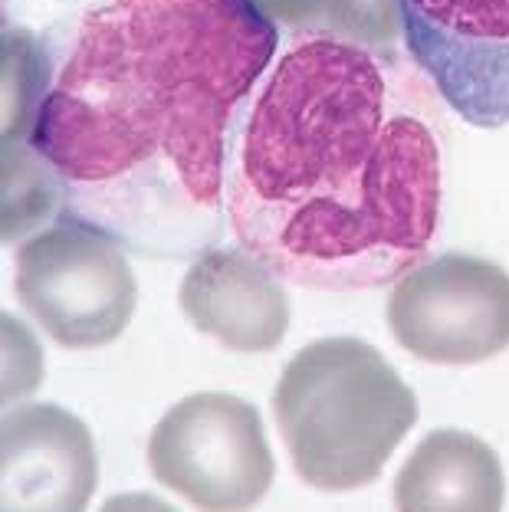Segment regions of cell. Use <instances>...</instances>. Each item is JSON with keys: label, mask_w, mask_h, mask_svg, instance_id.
Segmentation results:
<instances>
[{"label": "cell", "mask_w": 509, "mask_h": 512, "mask_svg": "<svg viewBox=\"0 0 509 512\" xmlns=\"http://www.w3.org/2000/svg\"><path fill=\"white\" fill-rule=\"evenodd\" d=\"M276 43L253 0L86 7L30 132L63 214L152 260L217 247L230 135Z\"/></svg>", "instance_id": "6da1fadb"}, {"label": "cell", "mask_w": 509, "mask_h": 512, "mask_svg": "<svg viewBox=\"0 0 509 512\" xmlns=\"http://www.w3.org/2000/svg\"><path fill=\"white\" fill-rule=\"evenodd\" d=\"M441 142L365 43L306 33L237 115L227 220L286 283L381 289L424 260L441 220Z\"/></svg>", "instance_id": "7a4b0ae2"}, {"label": "cell", "mask_w": 509, "mask_h": 512, "mask_svg": "<svg viewBox=\"0 0 509 512\" xmlns=\"http://www.w3.org/2000/svg\"><path fill=\"white\" fill-rule=\"evenodd\" d=\"M273 417L299 480L352 493L381 476L418 421V401L375 345L342 335L293 355L276 381Z\"/></svg>", "instance_id": "3957f363"}, {"label": "cell", "mask_w": 509, "mask_h": 512, "mask_svg": "<svg viewBox=\"0 0 509 512\" xmlns=\"http://www.w3.org/2000/svg\"><path fill=\"white\" fill-rule=\"evenodd\" d=\"M122 250V243L66 214L20 243L14 289L56 345L89 352L129 329L138 286Z\"/></svg>", "instance_id": "277c9868"}, {"label": "cell", "mask_w": 509, "mask_h": 512, "mask_svg": "<svg viewBox=\"0 0 509 512\" xmlns=\"http://www.w3.org/2000/svg\"><path fill=\"white\" fill-rule=\"evenodd\" d=\"M148 470L198 509H250L270 490L276 463L257 407L227 391H201L155 424Z\"/></svg>", "instance_id": "5b68a950"}, {"label": "cell", "mask_w": 509, "mask_h": 512, "mask_svg": "<svg viewBox=\"0 0 509 512\" xmlns=\"http://www.w3.org/2000/svg\"><path fill=\"white\" fill-rule=\"evenodd\" d=\"M388 329L431 365H477L509 348V273L483 256L444 253L398 276Z\"/></svg>", "instance_id": "8992f818"}, {"label": "cell", "mask_w": 509, "mask_h": 512, "mask_svg": "<svg viewBox=\"0 0 509 512\" xmlns=\"http://www.w3.org/2000/svg\"><path fill=\"white\" fill-rule=\"evenodd\" d=\"M411 60L454 115L509 125V0H391Z\"/></svg>", "instance_id": "52a82bcc"}, {"label": "cell", "mask_w": 509, "mask_h": 512, "mask_svg": "<svg viewBox=\"0 0 509 512\" xmlns=\"http://www.w3.org/2000/svg\"><path fill=\"white\" fill-rule=\"evenodd\" d=\"M4 509H83L99 483L89 427L60 404L7 407L0 434Z\"/></svg>", "instance_id": "ba28073f"}, {"label": "cell", "mask_w": 509, "mask_h": 512, "mask_svg": "<svg viewBox=\"0 0 509 512\" xmlns=\"http://www.w3.org/2000/svg\"><path fill=\"white\" fill-rule=\"evenodd\" d=\"M178 302L191 329L227 352H273L289 329V299L280 276L244 247H211L194 256Z\"/></svg>", "instance_id": "9c48e42d"}, {"label": "cell", "mask_w": 509, "mask_h": 512, "mask_svg": "<svg viewBox=\"0 0 509 512\" xmlns=\"http://www.w3.org/2000/svg\"><path fill=\"white\" fill-rule=\"evenodd\" d=\"M506 476L500 457L470 430H431L395 476L398 509H500Z\"/></svg>", "instance_id": "30bf717a"}, {"label": "cell", "mask_w": 509, "mask_h": 512, "mask_svg": "<svg viewBox=\"0 0 509 512\" xmlns=\"http://www.w3.org/2000/svg\"><path fill=\"white\" fill-rule=\"evenodd\" d=\"M273 23L332 33L365 46H381L395 37L398 17L391 0H253Z\"/></svg>", "instance_id": "8fae6325"}, {"label": "cell", "mask_w": 509, "mask_h": 512, "mask_svg": "<svg viewBox=\"0 0 509 512\" xmlns=\"http://www.w3.org/2000/svg\"><path fill=\"white\" fill-rule=\"evenodd\" d=\"M53 76V56L30 30L4 33V145L30 142Z\"/></svg>", "instance_id": "7c38bea8"}, {"label": "cell", "mask_w": 509, "mask_h": 512, "mask_svg": "<svg viewBox=\"0 0 509 512\" xmlns=\"http://www.w3.org/2000/svg\"><path fill=\"white\" fill-rule=\"evenodd\" d=\"M63 214V194L50 165L30 142L4 145V234L17 240Z\"/></svg>", "instance_id": "4fadbf2b"}, {"label": "cell", "mask_w": 509, "mask_h": 512, "mask_svg": "<svg viewBox=\"0 0 509 512\" xmlns=\"http://www.w3.org/2000/svg\"><path fill=\"white\" fill-rule=\"evenodd\" d=\"M4 342H7V355H4V401H7V407H14L17 398L30 394L40 384L43 358H40V345L33 342V335L23 329V325L14 316H4Z\"/></svg>", "instance_id": "5bb4252c"}]
</instances>
